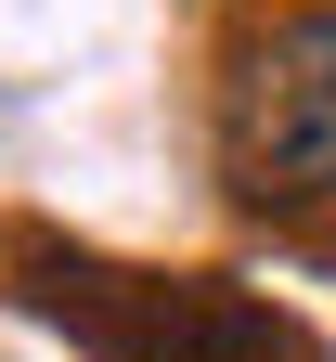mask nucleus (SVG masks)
<instances>
[{"instance_id":"obj_1","label":"nucleus","mask_w":336,"mask_h":362,"mask_svg":"<svg viewBox=\"0 0 336 362\" xmlns=\"http://www.w3.org/2000/svg\"><path fill=\"white\" fill-rule=\"evenodd\" d=\"M26 298L78 324L104 362H323V337L298 310H272L246 285H220V272H117V259H52L26 246Z\"/></svg>"},{"instance_id":"obj_2","label":"nucleus","mask_w":336,"mask_h":362,"mask_svg":"<svg viewBox=\"0 0 336 362\" xmlns=\"http://www.w3.org/2000/svg\"><path fill=\"white\" fill-rule=\"evenodd\" d=\"M220 181L246 207H336V13H272L233 39Z\"/></svg>"}]
</instances>
